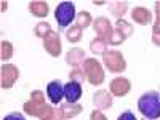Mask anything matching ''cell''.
Listing matches in <instances>:
<instances>
[{
  "label": "cell",
  "mask_w": 160,
  "mask_h": 120,
  "mask_svg": "<svg viewBox=\"0 0 160 120\" xmlns=\"http://www.w3.org/2000/svg\"><path fill=\"white\" fill-rule=\"evenodd\" d=\"M138 111L148 120L160 118V93L148 91L138 99Z\"/></svg>",
  "instance_id": "6da1fadb"
},
{
  "label": "cell",
  "mask_w": 160,
  "mask_h": 120,
  "mask_svg": "<svg viewBox=\"0 0 160 120\" xmlns=\"http://www.w3.org/2000/svg\"><path fill=\"white\" fill-rule=\"evenodd\" d=\"M83 72L87 75V80L91 83V85H101L104 83V78H106V74H104V69L98 59L95 58H87L85 62H83Z\"/></svg>",
  "instance_id": "7a4b0ae2"
},
{
  "label": "cell",
  "mask_w": 160,
  "mask_h": 120,
  "mask_svg": "<svg viewBox=\"0 0 160 120\" xmlns=\"http://www.w3.org/2000/svg\"><path fill=\"white\" fill-rule=\"evenodd\" d=\"M55 18L59 24V28H68V26L77 18L75 15V5L72 2H61L55 10Z\"/></svg>",
  "instance_id": "3957f363"
},
{
  "label": "cell",
  "mask_w": 160,
  "mask_h": 120,
  "mask_svg": "<svg viewBox=\"0 0 160 120\" xmlns=\"http://www.w3.org/2000/svg\"><path fill=\"white\" fill-rule=\"evenodd\" d=\"M102 62L111 72H123L127 69V61L123 55L117 50H109L102 55Z\"/></svg>",
  "instance_id": "277c9868"
},
{
  "label": "cell",
  "mask_w": 160,
  "mask_h": 120,
  "mask_svg": "<svg viewBox=\"0 0 160 120\" xmlns=\"http://www.w3.org/2000/svg\"><path fill=\"white\" fill-rule=\"evenodd\" d=\"M19 78V69L15 64H3L0 69V87L3 90L11 88Z\"/></svg>",
  "instance_id": "5b68a950"
},
{
  "label": "cell",
  "mask_w": 160,
  "mask_h": 120,
  "mask_svg": "<svg viewBox=\"0 0 160 120\" xmlns=\"http://www.w3.org/2000/svg\"><path fill=\"white\" fill-rule=\"evenodd\" d=\"M93 29H95L96 35L102 40H106V42H111V38L114 35V28H112V24L108 18H104V16H99L96 18L95 21H93Z\"/></svg>",
  "instance_id": "8992f818"
},
{
  "label": "cell",
  "mask_w": 160,
  "mask_h": 120,
  "mask_svg": "<svg viewBox=\"0 0 160 120\" xmlns=\"http://www.w3.org/2000/svg\"><path fill=\"white\" fill-rule=\"evenodd\" d=\"M22 109L26 114H29V115H34V117H38V118H42L45 117L50 109H51V106L47 104L45 101H35V99H29V101H26L24 106H22Z\"/></svg>",
  "instance_id": "52a82bcc"
},
{
  "label": "cell",
  "mask_w": 160,
  "mask_h": 120,
  "mask_svg": "<svg viewBox=\"0 0 160 120\" xmlns=\"http://www.w3.org/2000/svg\"><path fill=\"white\" fill-rule=\"evenodd\" d=\"M43 48L50 53V56L58 58L62 51V43H61V37L56 31H51L45 38H43Z\"/></svg>",
  "instance_id": "ba28073f"
},
{
  "label": "cell",
  "mask_w": 160,
  "mask_h": 120,
  "mask_svg": "<svg viewBox=\"0 0 160 120\" xmlns=\"http://www.w3.org/2000/svg\"><path fill=\"white\" fill-rule=\"evenodd\" d=\"M130 90H131V83L125 77H115L109 85V91L112 96H120V98L127 96L130 93Z\"/></svg>",
  "instance_id": "9c48e42d"
},
{
  "label": "cell",
  "mask_w": 160,
  "mask_h": 120,
  "mask_svg": "<svg viewBox=\"0 0 160 120\" xmlns=\"http://www.w3.org/2000/svg\"><path fill=\"white\" fill-rule=\"evenodd\" d=\"M93 104L98 111H106L112 108V95L108 90H98L93 95Z\"/></svg>",
  "instance_id": "30bf717a"
},
{
  "label": "cell",
  "mask_w": 160,
  "mask_h": 120,
  "mask_svg": "<svg viewBox=\"0 0 160 120\" xmlns=\"http://www.w3.org/2000/svg\"><path fill=\"white\" fill-rule=\"evenodd\" d=\"M47 96L53 104H59L61 99L64 98V87L61 85L59 80H53L47 85Z\"/></svg>",
  "instance_id": "8fae6325"
},
{
  "label": "cell",
  "mask_w": 160,
  "mask_h": 120,
  "mask_svg": "<svg viewBox=\"0 0 160 120\" xmlns=\"http://www.w3.org/2000/svg\"><path fill=\"white\" fill-rule=\"evenodd\" d=\"M82 96V85L77 82H68L64 85V98L68 99V102H77Z\"/></svg>",
  "instance_id": "7c38bea8"
},
{
  "label": "cell",
  "mask_w": 160,
  "mask_h": 120,
  "mask_svg": "<svg viewBox=\"0 0 160 120\" xmlns=\"http://www.w3.org/2000/svg\"><path fill=\"white\" fill-rule=\"evenodd\" d=\"M131 18L135 22L141 24V26H146V24H151L152 22V13L146 8V7H135L131 11Z\"/></svg>",
  "instance_id": "4fadbf2b"
},
{
  "label": "cell",
  "mask_w": 160,
  "mask_h": 120,
  "mask_svg": "<svg viewBox=\"0 0 160 120\" xmlns=\"http://www.w3.org/2000/svg\"><path fill=\"white\" fill-rule=\"evenodd\" d=\"M66 62L74 66V68H78L80 64L85 62V51L82 48H78V47L71 48L68 51V55H66Z\"/></svg>",
  "instance_id": "5bb4252c"
},
{
  "label": "cell",
  "mask_w": 160,
  "mask_h": 120,
  "mask_svg": "<svg viewBox=\"0 0 160 120\" xmlns=\"http://www.w3.org/2000/svg\"><path fill=\"white\" fill-rule=\"evenodd\" d=\"M28 8H29V11L32 13V15L37 16V18H47L48 11H50L48 3L43 2V0H34V2H29Z\"/></svg>",
  "instance_id": "9a60e30c"
},
{
  "label": "cell",
  "mask_w": 160,
  "mask_h": 120,
  "mask_svg": "<svg viewBox=\"0 0 160 120\" xmlns=\"http://www.w3.org/2000/svg\"><path fill=\"white\" fill-rule=\"evenodd\" d=\"M59 109L62 112V118H74L75 115L82 112V106L77 102H64V104H61Z\"/></svg>",
  "instance_id": "2e32d148"
},
{
  "label": "cell",
  "mask_w": 160,
  "mask_h": 120,
  "mask_svg": "<svg viewBox=\"0 0 160 120\" xmlns=\"http://www.w3.org/2000/svg\"><path fill=\"white\" fill-rule=\"evenodd\" d=\"M114 29H115L120 35H122L125 40H127L128 37H131V34H133V26H131L128 21H125V19H117Z\"/></svg>",
  "instance_id": "e0dca14e"
},
{
  "label": "cell",
  "mask_w": 160,
  "mask_h": 120,
  "mask_svg": "<svg viewBox=\"0 0 160 120\" xmlns=\"http://www.w3.org/2000/svg\"><path fill=\"white\" fill-rule=\"evenodd\" d=\"M108 45L109 43L106 42V40L96 37L90 42V50H91V53H95V55H104V53L108 51Z\"/></svg>",
  "instance_id": "ac0fdd59"
},
{
  "label": "cell",
  "mask_w": 160,
  "mask_h": 120,
  "mask_svg": "<svg viewBox=\"0 0 160 120\" xmlns=\"http://www.w3.org/2000/svg\"><path fill=\"white\" fill-rule=\"evenodd\" d=\"M109 11L112 13V15L118 19H122L123 15L128 11V3L127 2H114L109 5Z\"/></svg>",
  "instance_id": "d6986e66"
},
{
  "label": "cell",
  "mask_w": 160,
  "mask_h": 120,
  "mask_svg": "<svg viewBox=\"0 0 160 120\" xmlns=\"http://www.w3.org/2000/svg\"><path fill=\"white\" fill-rule=\"evenodd\" d=\"M66 38H68L71 43H77V42H80V38H82V29H80L77 24L71 26V28L66 31Z\"/></svg>",
  "instance_id": "ffe728a7"
},
{
  "label": "cell",
  "mask_w": 160,
  "mask_h": 120,
  "mask_svg": "<svg viewBox=\"0 0 160 120\" xmlns=\"http://www.w3.org/2000/svg\"><path fill=\"white\" fill-rule=\"evenodd\" d=\"M91 22H93V18H91V15L88 11H80L77 15V18H75V24L80 29H87Z\"/></svg>",
  "instance_id": "44dd1931"
},
{
  "label": "cell",
  "mask_w": 160,
  "mask_h": 120,
  "mask_svg": "<svg viewBox=\"0 0 160 120\" xmlns=\"http://www.w3.org/2000/svg\"><path fill=\"white\" fill-rule=\"evenodd\" d=\"M50 32H51V26H50V22H47V21H40L35 28H34V34H35V37H38V38H45Z\"/></svg>",
  "instance_id": "7402d4cb"
},
{
  "label": "cell",
  "mask_w": 160,
  "mask_h": 120,
  "mask_svg": "<svg viewBox=\"0 0 160 120\" xmlns=\"http://www.w3.org/2000/svg\"><path fill=\"white\" fill-rule=\"evenodd\" d=\"M0 58L2 61H8L13 58V45L8 40H2V43H0Z\"/></svg>",
  "instance_id": "603a6c76"
},
{
  "label": "cell",
  "mask_w": 160,
  "mask_h": 120,
  "mask_svg": "<svg viewBox=\"0 0 160 120\" xmlns=\"http://www.w3.org/2000/svg\"><path fill=\"white\" fill-rule=\"evenodd\" d=\"M69 78L72 80V82H77V83H82V82H85V78H87V75H85L83 69H80V68H75V69H72V71L69 72Z\"/></svg>",
  "instance_id": "cb8c5ba5"
},
{
  "label": "cell",
  "mask_w": 160,
  "mask_h": 120,
  "mask_svg": "<svg viewBox=\"0 0 160 120\" xmlns=\"http://www.w3.org/2000/svg\"><path fill=\"white\" fill-rule=\"evenodd\" d=\"M40 120H64V118H62V112H61V109H59V108H58V109L51 108V109H50V112H48L45 117H42Z\"/></svg>",
  "instance_id": "d4e9b609"
},
{
  "label": "cell",
  "mask_w": 160,
  "mask_h": 120,
  "mask_svg": "<svg viewBox=\"0 0 160 120\" xmlns=\"http://www.w3.org/2000/svg\"><path fill=\"white\" fill-rule=\"evenodd\" d=\"M152 43L160 47V26H155L152 28Z\"/></svg>",
  "instance_id": "484cf974"
},
{
  "label": "cell",
  "mask_w": 160,
  "mask_h": 120,
  "mask_svg": "<svg viewBox=\"0 0 160 120\" xmlns=\"http://www.w3.org/2000/svg\"><path fill=\"white\" fill-rule=\"evenodd\" d=\"M90 120H108V117H106L104 114H102V111H93L91 114H90Z\"/></svg>",
  "instance_id": "4316f807"
},
{
  "label": "cell",
  "mask_w": 160,
  "mask_h": 120,
  "mask_svg": "<svg viewBox=\"0 0 160 120\" xmlns=\"http://www.w3.org/2000/svg\"><path fill=\"white\" fill-rule=\"evenodd\" d=\"M117 120H138V118H136V115L133 114L131 111H125V112H122L118 115Z\"/></svg>",
  "instance_id": "83f0119b"
},
{
  "label": "cell",
  "mask_w": 160,
  "mask_h": 120,
  "mask_svg": "<svg viewBox=\"0 0 160 120\" xmlns=\"http://www.w3.org/2000/svg\"><path fill=\"white\" fill-rule=\"evenodd\" d=\"M3 120H26V118H24V115H22L21 112H11V114H8Z\"/></svg>",
  "instance_id": "f1b7e54d"
},
{
  "label": "cell",
  "mask_w": 160,
  "mask_h": 120,
  "mask_svg": "<svg viewBox=\"0 0 160 120\" xmlns=\"http://www.w3.org/2000/svg\"><path fill=\"white\" fill-rule=\"evenodd\" d=\"M155 26H160V0L155 2Z\"/></svg>",
  "instance_id": "f546056e"
},
{
  "label": "cell",
  "mask_w": 160,
  "mask_h": 120,
  "mask_svg": "<svg viewBox=\"0 0 160 120\" xmlns=\"http://www.w3.org/2000/svg\"><path fill=\"white\" fill-rule=\"evenodd\" d=\"M7 7H8V3H7V2H2V11H5Z\"/></svg>",
  "instance_id": "4dcf8cb0"
},
{
  "label": "cell",
  "mask_w": 160,
  "mask_h": 120,
  "mask_svg": "<svg viewBox=\"0 0 160 120\" xmlns=\"http://www.w3.org/2000/svg\"><path fill=\"white\" fill-rule=\"evenodd\" d=\"M146 120H148V118H146Z\"/></svg>",
  "instance_id": "1f68e13d"
}]
</instances>
